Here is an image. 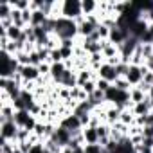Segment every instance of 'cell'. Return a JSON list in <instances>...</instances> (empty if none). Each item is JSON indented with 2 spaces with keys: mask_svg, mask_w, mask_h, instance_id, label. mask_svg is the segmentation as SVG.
Wrapping results in <instances>:
<instances>
[{
  "mask_svg": "<svg viewBox=\"0 0 153 153\" xmlns=\"http://www.w3.org/2000/svg\"><path fill=\"white\" fill-rule=\"evenodd\" d=\"M54 34L59 40H78V24L74 20H67V18H56V27H54Z\"/></svg>",
  "mask_w": 153,
  "mask_h": 153,
  "instance_id": "obj_1",
  "label": "cell"
},
{
  "mask_svg": "<svg viewBox=\"0 0 153 153\" xmlns=\"http://www.w3.org/2000/svg\"><path fill=\"white\" fill-rule=\"evenodd\" d=\"M61 16L67 20L78 22L83 18V9H81V0H63L61 4Z\"/></svg>",
  "mask_w": 153,
  "mask_h": 153,
  "instance_id": "obj_2",
  "label": "cell"
},
{
  "mask_svg": "<svg viewBox=\"0 0 153 153\" xmlns=\"http://www.w3.org/2000/svg\"><path fill=\"white\" fill-rule=\"evenodd\" d=\"M18 126L15 121H0V137L2 140H9V142H16V135H18Z\"/></svg>",
  "mask_w": 153,
  "mask_h": 153,
  "instance_id": "obj_3",
  "label": "cell"
},
{
  "mask_svg": "<svg viewBox=\"0 0 153 153\" xmlns=\"http://www.w3.org/2000/svg\"><path fill=\"white\" fill-rule=\"evenodd\" d=\"M59 126H63L65 130H68L72 135H74V133H79V131L83 130L79 117H78V115H74V114H70V115L63 117V119L59 121Z\"/></svg>",
  "mask_w": 153,
  "mask_h": 153,
  "instance_id": "obj_4",
  "label": "cell"
},
{
  "mask_svg": "<svg viewBox=\"0 0 153 153\" xmlns=\"http://www.w3.org/2000/svg\"><path fill=\"white\" fill-rule=\"evenodd\" d=\"M18 72L22 74V78H24V85H25V83H36V81L42 78V74H40L38 67H34V65L20 67V70H18Z\"/></svg>",
  "mask_w": 153,
  "mask_h": 153,
  "instance_id": "obj_5",
  "label": "cell"
},
{
  "mask_svg": "<svg viewBox=\"0 0 153 153\" xmlns=\"http://www.w3.org/2000/svg\"><path fill=\"white\" fill-rule=\"evenodd\" d=\"M76 24H78V34H79V38H83V40L90 38V36L96 33V29H97V25H94L92 22H88L85 16H83L81 20H78Z\"/></svg>",
  "mask_w": 153,
  "mask_h": 153,
  "instance_id": "obj_6",
  "label": "cell"
},
{
  "mask_svg": "<svg viewBox=\"0 0 153 153\" xmlns=\"http://www.w3.org/2000/svg\"><path fill=\"white\" fill-rule=\"evenodd\" d=\"M128 38H130V31L121 29V27H114V29H110V36H108V42H110V43L121 47Z\"/></svg>",
  "mask_w": 153,
  "mask_h": 153,
  "instance_id": "obj_7",
  "label": "cell"
},
{
  "mask_svg": "<svg viewBox=\"0 0 153 153\" xmlns=\"http://www.w3.org/2000/svg\"><path fill=\"white\" fill-rule=\"evenodd\" d=\"M124 78L128 79V83L131 85V88H133V87H139V85L142 83V79H144L142 67H135V65H130V68H128V74L124 76Z\"/></svg>",
  "mask_w": 153,
  "mask_h": 153,
  "instance_id": "obj_8",
  "label": "cell"
},
{
  "mask_svg": "<svg viewBox=\"0 0 153 153\" xmlns=\"http://www.w3.org/2000/svg\"><path fill=\"white\" fill-rule=\"evenodd\" d=\"M51 139H54L59 146H63V148H67L68 144H70V140H72V133L68 131V130H65L63 126H56V130H54V133H52V137Z\"/></svg>",
  "mask_w": 153,
  "mask_h": 153,
  "instance_id": "obj_9",
  "label": "cell"
},
{
  "mask_svg": "<svg viewBox=\"0 0 153 153\" xmlns=\"http://www.w3.org/2000/svg\"><path fill=\"white\" fill-rule=\"evenodd\" d=\"M97 78H101V79H106V81H110L112 85H114V81L119 78L117 76V72H115V67H112V65H108L106 61L99 67V70H97Z\"/></svg>",
  "mask_w": 153,
  "mask_h": 153,
  "instance_id": "obj_10",
  "label": "cell"
},
{
  "mask_svg": "<svg viewBox=\"0 0 153 153\" xmlns=\"http://www.w3.org/2000/svg\"><path fill=\"white\" fill-rule=\"evenodd\" d=\"M121 119V110L114 105H106L105 108V123H108L110 126H114L115 123H119Z\"/></svg>",
  "mask_w": 153,
  "mask_h": 153,
  "instance_id": "obj_11",
  "label": "cell"
},
{
  "mask_svg": "<svg viewBox=\"0 0 153 153\" xmlns=\"http://www.w3.org/2000/svg\"><path fill=\"white\" fill-rule=\"evenodd\" d=\"M65 70H67L65 61H61V63H51V79H52L54 85H58V81L61 79V76L65 74Z\"/></svg>",
  "mask_w": 153,
  "mask_h": 153,
  "instance_id": "obj_12",
  "label": "cell"
},
{
  "mask_svg": "<svg viewBox=\"0 0 153 153\" xmlns=\"http://www.w3.org/2000/svg\"><path fill=\"white\" fill-rule=\"evenodd\" d=\"M83 139H85V146H90V144H99L97 128H94V126H87V128H83Z\"/></svg>",
  "mask_w": 153,
  "mask_h": 153,
  "instance_id": "obj_13",
  "label": "cell"
},
{
  "mask_svg": "<svg viewBox=\"0 0 153 153\" xmlns=\"http://www.w3.org/2000/svg\"><path fill=\"white\" fill-rule=\"evenodd\" d=\"M101 54L105 56V61H106V59H110V58L121 56V54H119V47H117V45H114V43H110L108 40H106V42H103V51H101Z\"/></svg>",
  "mask_w": 153,
  "mask_h": 153,
  "instance_id": "obj_14",
  "label": "cell"
},
{
  "mask_svg": "<svg viewBox=\"0 0 153 153\" xmlns=\"http://www.w3.org/2000/svg\"><path fill=\"white\" fill-rule=\"evenodd\" d=\"M81 9H83V16L96 15L99 9V2H96V0H81Z\"/></svg>",
  "mask_w": 153,
  "mask_h": 153,
  "instance_id": "obj_15",
  "label": "cell"
},
{
  "mask_svg": "<svg viewBox=\"0 0 153 153\" xmlns=\"http://www.w3.org/2000/svg\"><path fill=\"white\" fill-rule=\"evenodd\" d=\"M15 114H16V110H15L13 103L11 105H0V121H13Z\"/></svg>",
  "mask_w": 153,
  "mask_h": 153,
  "instance_id": "obj_16",
  "label": "cell"
},
{
  "mask_svg": "<svg viewBox=\"0 0 153 153\" xmlns=\"http://www.w3.org/2000/svg\"><path fill=\"white\" fill-rule=\"evenodd\" d=\"M146 99H148V94H146L142 88H139V87H133V88L130 90V101H131V105L142 103V101H146Z\"/></svg>",
  "mask_w": 153,
  "mask_h": 153,
  "instance_id": "obj_17",
  "label": "cell"
},
{
  "mask_svg": "<svg viewBox=\"0 0 153 153\" xmlns=\"http://www.w3.org/2000/svg\"><path fill=\"white\" fill-rule=\"evenodd\" d=\"M31 115H33V114H31L29 110H18V112L15 114V119H13V121L16 123L18 128H24V126L27 124V121L31 119Z\"/></svg>",
  "mask_w": 153,
  "mask_h": 153,
  "instance_id": "obj_18",
  "label": "cell"
},
{
  "mask_svg": "<svg viewBox=\"0 0 153 153\" xmlns=\"http://www.w3.org/2000/svg\"><path fill=\"white\" fill-rule=\"evenodd\" d=\"M119 123H123V124H126V126H133V124H135V115H133L131 108L121 110V119H119Z\"/></svg>",
  "mask_w": 153,
  "mask_h": 153,
  "instance_id": "obj_19",
  "label": "cell"
},
{
  "mask_svg": "<svg viewBox=\"0 0 153 153\" xmlns=\"http://www.w3.org/2000/svg\"><path fill=\"white\" fill-rule=\"evenodd\" d=\"M13 4L11 2H0V20H7L13 15Z\"/></svg>",
  "mask_w": 153,
  "mask_h": 153,
  "instance_id": "obj_20",
  "label": "cell"
},
{
  "mask_svg": "<svg viewBox=\"0 0 153 153\" xmlns=\"http://www.w3.org/2000/svg\"><path fill=\"white\" fill-rule=\"evenodd\" d=\"M43 146H45V149L47 151H51V153H63V146H59L54 139H45L43 140Z\"/></svg>",
  "mask_w": 153,
  "mask_h": 153,
  "instance_id": "obj_21",
  "label": "cell"
},
{
  "mask_svg": "<svg viewBox=\"0 0 153 153\" xmlns=\"http://www.w3.org/2000/svg\"><path fill=\"white\" fill-rule=\"evenodd\" d=\"M114 87H115L117 90H121V92H130V90H131V85L128 83L126 78H117V79L114 81Z\"/></svg>",
  "mask_w": 153,
  "mask_h": 153,
  "instance_id": "obj_22",
  "label": "cell"
},
{
  "mask_svg": "<svg viewBox=\"0 0 153 153\" xmlns=\"http://www.w3.org/2000/svg\"><path fill=\"white\" fill-rule=\"evenodd\" d=\"M16 61L20 63V67H25V65H31V56H29V52H25V51H20L16 56Z\"/></svg>",
  "mask_w": 153,
  "mask_h": 153,
  "instance_id": "obj_23",
  "label": "cell"
},
{
  "mask_svg": "<svg viewBox=\"0 0 153 153\" xmlns=\"http://www.w3.org/2000/svg\"><path fill=\"white\" fill-rule=\"evenodd\" d=\"M139 51H140V54L144 56V61H146V58L153 56V43H139Z\"/></svg>",
  "mask_w": 153,
  "mask_h": 153,
  "instance_id": "obj_24",
  "label": "cell"
},
{
  "mask_svg": "<svg viewBox=\"0 0 153 153\" xmlns=\"http://www.w3.org/2000/svg\"><path fill=\"white\" fill-rule=\"evenodd\" d=\"M11 4L16 11H27L29 6H31V0H13Z\"/></svg>",
  "mask_w": 153,
  "mask_h": 153,
  "instance_id": "obj_25",
  "label": "cell"
},
{
  "mask_svg": "<svg viewBox=\"0 0 153 153\" xmlns=\"http://www.w3.org/2000/svg\"><path fill=\"white\" fill-rule=\"evenodd\" d=\"M96 85H97V90H101V92H108L112 88V83L106 81V79H101V78L96 79Z\"/></svg>",
  "mask_w": 153,
  "mask_h": 153,
  "instance_id": "obj_26",
  "label": "cell"
},
{
  "mask_svg": "<svg viewBox=\"0 0 153 153\" xmlns=\"http://www.w3.org/2000/svg\"><path fill=\"white\" fill-rule=\"evenodd\" d=\"M59 52H61V58H63V61L74 59V49H68V47H59Z\"/></svg>",
  "mask_w": 153,
  "mask_h": 153,
  "instance_id": "obj_27",
  "label": "cell"
},
{
  "mask_svg": "<svg viewBox=\"0 0 153 153\" xmlns=\"http://www.w3.org/2000/svg\"><path fill=\"white\" fill-rule=\"evenodd\" d=\"M81 88H83V90H85V92L88 94V97H90V96H92V94H94V92L97 90V85H96V81L92 79V81H87V83H85V85H83Z\"/></svg>",
  "mask_w": 153,
  "mask_h": 153,
  "instance_id": "obj_28",
  "label": "cell"
},
{
  "mask_svg": "<svg viewBox=\"0 0 153 153\" xmlns=\"http://www.w3.org/2000/svg\"><path fill=\"white\" fill-rule=\"evenodd\" d=\"M61 61H63V58H61V52H59V49H54V51H51L49 63H61Z\"/></svg>",
  "mask_w": 153,
  "mask_h": 153,
  "instance_id": "obj_29",
  "label": "cell"
},
{
  "mask_svg": "<svg viewBox=\"0 0 153 153\" xmlns=\"http://www.w3.org/2000/svg\"><path fill=\"white\" fill-rule=\"evenodd\" d=\"M85 153H105V148L101 144H90L85 146Z\"/></svg>",
  "mask_w": 153,
  "mask_h": 153,
  "instance_id": "obj_30",
  "label": "cell"
},
{
  "mask_svg": "<svg viewBox=\"0 0 153 153\" xmlns=\"http://www.w3.org/2000/svg\"><path fill=\"white\" fill-rule=\"evenodd\" d=\"M142 83H144V85H148V87H153V72H149V70H148V72L144 74Z\"/></svg>",
  "mask_w": 153,
  "mask_h": 153,
  "instance_id": "obj_31",
  "label": "cell"
},
{
  "mask_svg": "<svg viewBox=\"0 0 153 153\" xmlns=\"http://www.w3.org/2000/svg\"><path fill=\"white\" fill-rule=\"evenodd\" d=\"M29 153H45V146H43V142L34 144V146L31 148V151H29Z\"/></svg>",
  "mask_w": 153,
  "mask_h": 153,
  "instance_id": "obj_32",
  "label": "cell"
},
{
  "mask_svg": "<svg viewBox=\"0 0 153 153\" xmlns=\"http://www.w3.org/2000/svg\"><path fill=\"white\" fill-rule=\"evenodd\" d=\"M144 67L149 70V72H153V56H149V58H146V61H144Z\"/></svg>",
  "mask_w": 153,
  "mask_h": 153,
  "instance_id": "obj_33",
  "label": "cell"
},
{
  "mask_svg": "<svg viewBox=\"0 0 153 153\" xmlns=\"http://www.w3.org/2000/svg\"><path fill=\"white\" fill-rule=\"evenodd\" d=\"M142 144L148 146V148H153V137H144V142Z\"/></svg>",
  "mask_w": 153,
  "mask_h": 153,
  "instance_id": "obj_34",
  "label": "cell"
},
{
  "mask_svg": "<svg viewBox=\"0 0 153 153\" xmlns=\"http://www.w3.org/2000/svg\"><path fill=\"white\" fill-rule=\"evenodd\" d=\"M148 97H149V99H151V101H153V87H151V88H149V92H148Z\"/></svg>",
  "mask_w": 153,
  "mask_h": 153,
  "instance_id": "obj_35",
  "label": "cell"
},
{
  "mask_svg": "<svg viewBox=\"0 0 153 153\" xmlns=\"http://www.w3.org/2000/svg\"><path fill=\"white\" fill-rule=\"evenodd\" d=\"M149 128H151V131H153V124H151V126H149Z\"/></svg>",
  "mask_w": 153,
  "mask_h": 153,
  "instance_id": "obj_36",
  "label": "cell"
},
{
  "mask_svg": "<svg viewBox=\"0 0 153 153\" xmlns=\"http://www.w3.org/2000/svg\"><path fill=\"white\" fill-rule=\"evenodd\" d=\"M45 153H51V151H47V149H45Z\"/></svg>",
  "mask_w": 153,
  "mask_h": 153,
  "instance_id": "obj_37",
  "label": "cell"
}]
</instances>
